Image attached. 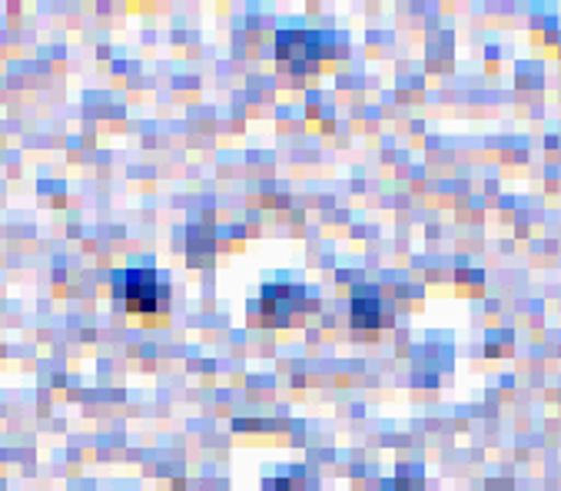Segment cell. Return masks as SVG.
Masks as SVG:
<instances>
[{
    "label": "cell",
    "instance_id": "1",
    "mask_svg": "<svg viewBox=\"0 0 561 491\" xmlns=\"http://www.w3.org/2000/svg\"><path fill=\"white\" fill-rule=\"evenodd\" d=\"M114 296L124 312L147 319L150 326L167 319V312H170V283L153 266H134V270L117 273Z\"/></svg>",
    "mask_w": 561,
    "mask_h": 491
},
{
    "label": "cell",
    "instance_id": "2",
    "mask_svg": "<svg viewBox=\"0 0 561 491\" xmlns=\"http://www.w3.org/2000/svg\"><path fill=\"white\" fill-rule=\"evenodd\" d=\"M312 309H316V299L309 296V289H302L296 283H270L260 293V322L270 329L296 326Z\"/></svg>",
    "mask_w": 561,
    "mask_h": 491
},
{
    "label": "cell",
    "instance_id": "3",
    "mask_svg": "<svg viewBox=\"0 0 561 491\" xmlns=\"http://www.w3.org/2000/svg\"><path fill=\"white\" fill-rule=\"evenodd\" d=\"M325 44L329 37L319 34V31H283L276 37V57H279V67L293 77H306V73H316L322 57L325 54Z\"/></svg>",
    "mask_w": 561,
    "mask_h": 491
},
{
    "label": "cell",
    "instance_id": "4",
    "mask_svg": "<svg viewBox=\"0 0 561 491\" xmlns=\"http://www.w3.org/2000/svg\"><path fill=\"white\" fill-rule=\"evenodd\" d=\"M392 326V306L376 286H359L353 293V332L363 339H376L382 329Z\"/></svg>",
    "mask_w": 561,
    "mask_h": 491
}]
</instances>
